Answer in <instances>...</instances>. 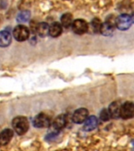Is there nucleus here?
<instances>
[{
  "label": "nucleus",
  "instance_id": "nucleus-1",
  "mask_svg": "<svg viewBox=\"0 0 134 151\" xmlns=\"http://www.w3.org/2000/svg\"><path fill=\"white\" fill-rule=\"evenodd\" d=\"M12 126L14 127V131L20 135L25 134L29 128V123L28 119L25 116H18L13 119Z\"/></svg>",
  "mask_w": 134,
  "mask_h": 151
},
{
  "label": "nucleus",
  "instance_id": "nucleus-2",
  "mask_svg": "<svg viewBox=\"0 0 134 151\" xmlns=\"http://www.w3.org/2000/svg\"><path fill=\"white\" fill-rule=\"evenodd\" d=\"M133 17L127 14H120L116 17L115 25L121 31L128 30L133 24Z\"/></svg>",
  "mask_w": 134,
  "mask_h": 151
},
{
  "label": "nucleus",
  "instance_id": "nucleus-3",
  "mask_svg": "<svg viewBox=\"0 0 134 151\" xmlns=\"http://www.w3.org/2000/svg\"><path fill=\"white\" fill-rule=\"evenodd\" d=\"M13 35L15 40L19 42H23L28 39L30 32L26 26L25 25H17L15 27L13 31Z\"/></svg>",
  "mask_w": 134,
  "mask_h": 151
},
{
  "label": "nucleus",
  "instance_id": "nucleus-4",
  "mask_svg": "<svg viewBox=\"0 0 134 151\" xmlns=\"http://www.w3.org/2000/svg\"><path fill=\"white\" fill-rule=\"evenodd\" d=\"M51 119L47 114L43 113H39L36 115L33 120V125L35 127L39 128H43V127H48L51 125Z\"/></svg>",
  "mask_w": 134,
  "mask_h": 151
},
{
  "label": "nucleus",
  "instance_id": "nucleus-5",
  "mask_svg": "<svg viewBox=\"0 0 134 151\" xmlns=\"http://www.w3.org/2000/svg\"><path fill=\"white\" fill-rule=\"evenodd\" d=\"M71 27L74 33L78 35L85 34V32H87L89 28L88 24L83 19H77L75 21H73V24Z\"/></svg>",
  "mask_w": 134,
  "mask_h": 151
},
{
  "label": "nucleus",
  "instance_id": "nucleus-6",
  "mask_svg": "<svg viewBox=\"0 0 134 151\" xmlns=\"http://www.w3.org/2000/svg\"><path fill=\"white\" fill-rule=\"evenodd\" d=\"M88 118V110L85 108L78 109L74 111L72 116V120L75 124H82Z\"/></svg>",
  "mask_w": 134,
  "mask_h": 151
},
{
  "label": "nucleus",
  "instance_id": "nucleus-7",
  "mask_svg": "<svg viewBox=\"0 0 134 151\" xmlns=\"http://www.w3.org/2000/svg\"><path fill=\"white\" fill-rule=\"evenodd\" d=\"M134 116V103L126 101L122 105L120 110V117L122 119H130Z\"/></svg>",
  "mask_w": 134,
  "mask_h": 151
},
{
  "label": "nucleus",
  "instance_id": "nucleus-8",
  "mask_svg": "<svg viewBox=\"0 0 134 151\" xmlns=\"http://www.w3.org/2000/svg\"><path fill=\"white\" fill-rule=\"evenodd\" d=\"M115 25V21H111V20L105 21L102 24L101 28H100V33L105 36H110L114 33Z\"/></svg>",
  "mask_w": 134,
  "mask_h": 151
},
{
  "label": "nucleus",
  "instance_id": "nucleus-9",
  "mask_svg": "<svg viewBox=\"0 0 134 151\" xmlns=\"http://www.w3.org/2000/svg\"><path fill=\"white\" fill-rule=\"evenodd\" d=\"M122 105L120 101H113L112 103L109 106L108 111L111 115V117L113 119H117L120 117V110Z\"/></svg>",
  "mask_w": 134,
  "mask_h": 151
},
{
  "label": "nucleus",
  "instance_id": "nucleus-10",
  "mask_svg": "<svg viewBox=\"0 0 134 151\" xmlns=\"http://www.w3.org/2000/svg\"><path fill=\"white\" fill-rule=\"evenodd\" d=\"M66 124V115L61 114V115L58 116L54 120L52 123V126L53 128L55 130V132H59L60 130L63 128Z\"/></svg>",
  "mask_w": 134,
  "mask_h": 151
},
{
  "label": "nucleus",
  "instance_id": "nucleus-11",
  "mask_svg": "<svg viewBox=\"0 0 134 151\" xmlns=\"http://www.w3.org/2000/svg\"><path fill=\"white\" fill-rule=\"evenodd\" d=\"M97 125H98V119L96 118V116H90L85 122L83 129L86 132H91L92 130L96 128Z\"/></svg>",
  "mask_w": 134,
  "mask_h": 151
},
{
  "label": "nucleus",
  "instance_id": "nucleus-12",
  "mask_svg": "<svg viewBox=\"0 0 134 151\" xmlns=\"http://www.w3.org/2000/svg\"><path fill=\"white\" fill-rule=\"evenodd\" d=\"M13 135H14V132L11 129L7 128V129L3 130L0 133V144L4 146V145L9 143Z\"/></svg>",
  "mask_w": 134,
  "mask_h": 151
},
{
  "label": "nucleus",
  "instance_id": "nucleus-13",
  "mask_svg": "<svg viewBox=\"0 0 134 151\" xmlns=\"http://www.w3.org/2000/svg\"><path fill=\"white\" fill-rule=\"evenodd\" d=\"M62 32V25L59 22H54L50 25L49 35L53 38L59 37Z\"/></svg>",
  "mask_w": 134,
  "mask_h": 151
},
{
  "label": "nucleus",
  "instance_id": "nucleus-14",
  "mask_svg": "<svg viewBox=\"0 0 134 151\" xmlns=\"http://www.w3.org/2000/svg\"><path fill=\"white\" fill-rule=\"evenodd\" d=\"M12 41V36L10 33L7 31L0 32V47H8Z\"/></svg>",
  "mask_w": 134,
  "mask_h": 151
},
{
  "label": "nucleus",
  "instance_id": "nucleus-15",
  "mask_svg": "<svg viewBox=\"0 0 134 151\" xmlns=\"http://www.w3.org/2000/svg\"><path fill=\"white\" fill-rule=\"evenodd\" d=\"M49 28L50 26L48 25V24L45 23V22H41V23L38 24L36 25V28H35V32L38 33V35L44 37L46 35L49 34Z\"/></svg>",
  "mask_w": 134,
  "mask_h": 151
},
{
  "label": "nucleus",
  "instance_id": "nucleus-16",
  "mask_svg": "<svg viewBox=\"0 0 134 151\" xmlns=\"http://www.w3.org/2000/svg\"><path fill=\"white\" fill-rule=\"evenodd\" d=\"M73 16L70 13H66L63 14L61 17L62 25L65 28H69L70 26H72L73 24Z\"/></svg>",
  "mask_w": 134,
  "mask_h": 151
},
{
  "label": "nucleus",
  "instance_id": "nucleus-17",
  "mask_svg": "<svg viewBox=\"0 0 134 151\" xmlns=\"http://www.w3.org/2000/svg\"><path fill=\"white\" fill-rule=\"evenodd\" d=\"M102 22L101 21L99 20V18H94L91 21L90 23V27L92 28V30L93 32L97 33V32H100V28H101L102 26Z\"/></svg>",
  "mask_w": 134,
  "mask_h": 151
},
{
  "label": "nucleus",
  "instance_id": "nucleus-18",
  "mask_svg": "<svg viewBox=\"0 0 134 151\" xmlns=\"http://www.w3.org/2000/svg\"><path fill=\"white\" fill-rule=\"evenodd\" d=\"M30 16V12L28 11V10H25V11H22L20 14H18L17 17V21L20 23H25L29 20Z\"/></svg>",
  "mask_w": 134,
  "mask_h": 151
},
{
  "label": "nucleus",
  "instance_id": "nucleus-19",
  "mask_svg": "<svg viewBox=\"0 0 134 151\" xmlns=\"http://www.w3.org/2000/svg\"><path fill=\"white\" fill-rule=\"evenodd\" d=\"M111 115L109 113L108 109H104L100 113V119L104 121H107L111 119Z\"/></svg>",
  "mask_w": 134,
  "mask_h": 151
},
{
  "label": "nucleus",
  "instance_id": "nucleus-20",
  "mask_svg": "<svg viewBox=\"0 0 134 151\" xmlns=\"http://www.w3.org/2000/svg\"><path fill=\"white\" fill-rule=\"evenodd\" d=\"M132 17H133V22H134V13H133V15Z\"/></svg>",
  "mask_w": 134,
  "mask_h": 151
}]
</instances>
